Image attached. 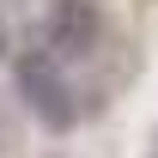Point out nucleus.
I'll return each instance as SVG.
<instances>
[{"label": "nucleus", "mask_w": 158, "mask_h": 158, "mask_svg": "<svg viewBox=\"0 0 158 158\" xmlns=\"http://www.w3.org/2000/svg\"><path fill=\"white\" fill-rule=\"evenodd\" d=\"M12 73H19V91H24V103L37 110V122L43 128H73V91H67V79H61V61L49 55V49H24L19 61H12Z\"/></svg>", "instance_id": "nucleus-1"}, {"label": "nucleus", "mask_w": 158, "mask_h": 158, "mask_svg": "<svg viewBox=\"0 0 158 158\" xmlns=\"http://www.w3.org/2000/svg\"><path fill=\"white\" fill-rule=\"evenodd\" d=\"M98 31H103V19H98L91 0H55L49 19H43V37H49L55 55H91L98 49Z\"/></svg>", "instance_id": "nucleus-2"}, {"label": "nucleus", "mask_w": 158, "mask_h": 158, "mask_svg": "<svg viewBox=\"0 0 158 158\" xmlns=\"http://www.w3.org/2000/svg\"><path fill=\"white\" fill-rule=\"evenodd\" d=\"M0 55H6V31H0Z\"/></svg>", "instance_id": "nucleus-3"}]
</instances>
